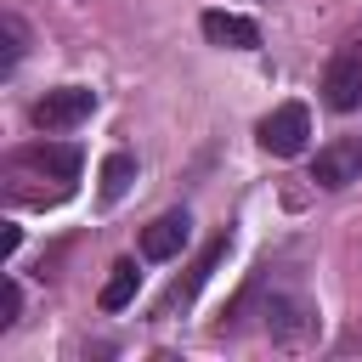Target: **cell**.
Segmentation results:
<instances>
[{"mask_svg": "<svg viewBox=\"0 0 362 362\" xmlns=\"http://www.w3.org/2000/svg\"><path fill=\"white\" fill-rule=\"evenodd\" d=\"M260 317H266V334H272V345H305V339H317V305L305 300V294H272L266 305H260Z\"/></svg>", "mask_w": 362, "mask_h": 362, "instance_id": "obj_1", "label": "cell"}, {"mask_svg": "<svg viewBox=\"0 0 362 362\" xmlns=\"http://www.w3.org/2000/svg\"><path fill=\"white\" fill-rule=\"evenodd\" d=\"M322 102H328L334 113H356V107H362V34L345 40V45L328 57V68H322Z\"/></svg>", "mask_w": 362, "mask_h": 362, "instance_id": "obj_2", "label": "cell"}, {"mask_svg": "<svg viewBox=\"0 0 362 362\" xmlns=\"http://www.w3.org/2000/svg\"><path fill=\"white\" fill-rule=\"evenodd\" d=\"M96 113V90L90 85H57V90H45L40 102H34V130H74V124H85Z\"/></svg>", "mask_w": 362, "mask_h": 362, "instance_id": "obj_3", "label": "cell"}, {"mask_svg": "<svg viewBox=\"0 0 362 362\" xmlns=\"http://www.w3.org/2000/svg\"><path fill=\"white\" fill-rule=\"evenodd\" d=\"M260 147L272 153V158H294L300 147H305V136H311V107L305 102H283V107H272L266 119H260Z\"/></svg>", "mask_w": 362, "mask_h": 362, "instance_id": "obj_4", "label": "cell"}, {"mask_svg": "<svg viewBox=\"0 0 362 362\" xmlns=\"http://www.w3.org/2000/svg\"><path fill=\"white\" fill-rule=\"evenodd\" d=\"M79 147L74 141H34V147H23V153H11V170H34V175H45V181H57L62 192H74V181H79Z\"/></svg>", "mask_w": 362, "mask_h": 362, "instance_id": "obj_5", "label": "cell"}, {"mask_svg": "<svg viewBox=\"0 0 362 362\" xmlns=\"http://www.w3.org/2000/svg\"><path fill=\"white\" fill-rule=\"evenodd\" d=\"M311 181H317L322 192H339V187L362 181V136H339V141L317 147V158H311Z\"/></svg>", "mask_w": 362, "mask_h": 362, "instance_id": "obj_6", "label": "cell"}, {"mask_svg": "<svg viewBox=\"0 0 362 362\" xmlns=\"http://www.w3.org/2000/svg\"><path fill=\"white\" fill-rule=\"evenodd\" d=\"M187 238H192V215L187 209H170V215H158V221L141 226V255L147 260H175L187 249Z\"/></svg>", "mask_w": 362, "mask_h": 362, "instance_id": "obj_7", "label": "cell"}, {"mask_svg": "<svg viewBox=\"0 0 362 362\" xmlns=\"http://www.w3.org/2000/svg\"><path fill=\"white\" fill-rule=\"evenodd\" d=\"M198 28H204L209 45H226V51H255L260 45V23L255 17H238V11H204Z\"/></svg>", "mask_w": 362, "mask_h": 362, "instance_id": "obj_8", "label": "cell"}, {"mask_svg": "<svg viewBox=\"0 0 362 362\" xmlns=\"http://www.w3.org/2000/svg\"><path fill=\"white\" fill-rule=\"evenodd\" d=\"M226 243H232V238H226V232H221V238H209V243H204V255H198V266H192V272H187V283H175V288H170V294H164V300H158V317H170V311H175V305H187V300H192V294H198V288H204V277H209V272H215V266H221V255H226Z\"/></svg>", "mask_w": 362, "mask_h": 362, "instance_id": "obj_9", "label": "cell"}, {"mask_svg": "<svg viewBox=\"0 0 362 362\" xmlns=\"http://www.w3.org/2000/svg\"><path fill=\"white\" fill-rule=\"evenodd\" d=\"M136 288H141V272H136V260H119V266H113V277L102 283L96 305H102V311H124V305L136 300Z\"/></svg>", "mask_w": 362, "mask_h": 362, "instance_id": "obj_10", "label": "cell"}, {"mask_svg": "<svg viewBox=\"0 0 362 362\" xmlns=\"http://www.w3.org/2000/svg\"><path fill=\"white\" fill-rule=\"evenodd\" d=\"M96 181H102V187H96V192H102V204H119V198L130 192V181H136V158H130V153H107Z\"/></svg>", "mask_w": 362, "mask_h": 362, "instance_id": "obj_11", "label": "cell"}, {"mask_svg": "<svg viewBox=\"0 0 362 362\" xmlns=\"http://www.w3.org/2000/svg\"><path fill=\"white\" fill-rule=\"evenodd\" d=\"M0 34H6V62H0V68L11 74V68L23 62V51H28V28H23L17 11H6V17H0Z\"/></svg>", "mask_w": 362, "mask_h": 362, "instance_id": "obj_12", "label": "cell"}, {"mask_svg": "<svg viewBox=\"0 0 362 362\" xmlns=\"http://www.w3.org/2000/svg\"><path fill=\"white\" fill-rule=\"evenodd\" d=\"M17 311H23V288H17V277H6V288H0V334L17 322Z\"/></svg>", "mask_w": 362, "mask_h": 362, "instance_id": "obj_13", "label": "cell"}]
</instances>
